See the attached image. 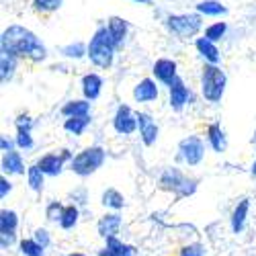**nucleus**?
<instances>
[{"instance_id": "1", "label": "nucleus", "mask_w": 256, "mask_h": 256, "mask_svg": "<svg viewBox=\"0 0 256 256\" xmlns=\"http://www.w3.org/2000/svg\"><path fill=\"white\" fill-rule=\"evenodd\" d=\"M0 52L14 58H27L31 62H44L48 58V48L33 31L23 25H10L2 31Z\"/></svg>"}, {"instance_id": "2", "label": "nucleus", "mask_w": 256, "mask_h": 256, "mask_svg": "<svg viewBox=\"0 0 256 256\" xmlns=\"http://www.w3.org/2000/svg\"><path fill=\"white\" fill-rule=\"evenodd\" d=\"M115 52H117L115 41H113L109 29H106V25L98 27L94 31V35L90 37V41H88V60L94 64L96 68L106 70V68H111Z\"/></svg>"}, {"instance_id": "3", "label": "nucleus", "mask_w": 256, "mask_h": 256, "mask_svg": "<svg viewBox=\"0 0 256 256\" xmlns=\"http://www.w3.org/2000/svg\"><path fill=\"white\" fill-rule=\"evenodd\" d=\"M228 86V76L218 64H205L201 72V94L207 102H220Z\"/></svg>"}, {"instance_id": "4", "label": "nucleus", "mask_w": 256, "mask_h": 256, "mask_svg": "<svg viewBox=\"0 0 256 256\" xmlns=\"http://www.w3.org/2000/svg\"><path fill=\"white\" fill-rule=\"evenodd\" d=\"M104 160H106V152L102 148L90 146V148H84L82 152H78L74 156V160L70 162V170L78 176H90L104 164Z\"/></svg>"}, {"instance_id": "5", "label": "nucleus", "mask_w": 256, "mask_h": 256, "mask_svg": "<svg viewBox=\"0 0 256 256\" xmlns=\"http://www.w3.org/2000/svg\"><path fill=\"white\" fill-rule=\"evenodd\" d=\"M160 186L164 190H172L176 197H190L197 190V180L184 176L178 168H166L160 174Z\"/></svg>"}, {"instance_id": "6", "label": "nucleus", "mask_w": 256, "mask_h": 256, "mask_svg": "<svg viewBox=\"0 0 256 256\" xmlns=\"http://www.w3.org/2000/svg\"><path fill=\"white\" fill-rule=\"evenodd\" d=\"M166 27L170 33H174L180 39H188V37H195L201 27H203V20L199 12H184V14H170L166 18Z\"/></svg>"}, {"instance_id": "7", "label": "nucleus", "mask_w": 256, "mask_h": 256, "mask_svg": "<svg viewBox=\"0 0 256 256\" xmlns=\"http://www.w3.org/2000/svg\"><path fill=\"white\" fill-rule=\"evenodd\" d=\"M178 156H180V160L184 164L197 166L203 160V156H205V144H203V140L197 138V136H188V138L180 140V144H178Z\"/></svg>"}, {"instance_id": "8", "label": "nucleus", "mask_w": 256, "mask_h": 256, "mask_svg": "<svg viewBox=\"0 0 256 256\" xmlns=\"http://www.w3.org/2000/svg\"><path fill=\"white\" fill-rule=\"evenodd\" d=\"M113 130L121 136H132L138 130V113L132 111V106L119 104L113 115Z\"/></svg>"}, {"instance_id": "9", "label": "nucleus", "mask_w": 256, "mask_h": 256, "mask_svg": "<svg viewBox=\"0 0 256 256\" xmlns=\"http://www.w3.org/2000/svg\"><path fill=\"white\" fill-rule=\"evenodd\" d=\"M188 100H190V90L184 84V80L178 76L168 86V102H170V106H172V111H182L188 104Z\"/></svg>"}, {"instance_id": "10", "label": "nucleus", "mask_w": 256, "mask_h": 256, "mask_svg": "<svg viewBox=\"0 0 256 256\" xmlns=\"http://www.w3.org/2000/svg\"><path fill=\"white\" fill-rule=\"evenodd\" d=\"M138 130H140V138H142L144 146H154L158 142L160 130H158V125L150 113L138 111Z\"/></svg>"}, {"instance_id": "11", "label": "nucleus", "mask_w": 256, "mask_h": 256, "mask_svg": "<svg viewBox=\"0 0 256 256\" xmlns=\"http://www.w3.org/2000/svg\"><path fill=\"white\" fill-rule=\"evenodd\" d=\"M154 76L158 82L166 84V86H170L176 78H178V72H176V62L168 60V58H160L154 62V68H152Z\"/></svg>"}, {"instance_id": "12", "label": "nucleus", "mask_w": 256, "mask_h": 256, "mask_svg": "<svg viewBox=\"0 0 256 256\" xmlns=\"http://www.w3.org/2000/svg\"><path fill=\"white\" fill-rule=\"evenodd\" d=\"M119 230H121V216H119L117 211H113V213H104V216L98 220V224H96L98 236L104 238V240L117 238Z\"/></svg>"}, {"instance_id": "13", "label": "nucleus", "mask_w": 256, "mask_h": 256, "mask_svg": "<svg viewBox=\"0 0 256 256\" xmlns=\"http://www.w3.org/2000/svg\"><path fill=\"white\" fill-rule=\"evenodd\" d=\"M158 94H160L158 84H156V80H152V78H142V80L136 84V88H134V98H136V102H152V100L158 98Z\"/></svg>"}, {"instance_id": "14", "label": "nucleus", "mask_w": 256, "mask_h": 256, "mask_svg": "<svg viewBox=\"0 0 256 256\" xmlns=\"http://www.w3.org/2000/svg\"><path fill=\"white\" fill-rule=\"evenodd\" d=\"M80 86H82L84 98H86V100H96L100 96V92H102V78L98 74H94V72L84 74Z\"/></svg>"}, {"instance_id": "15", "label": "nucleus", "mask_w": 256, "mask_h": 256, "mask_svg": "<svg viewBox=\"0 0 256 256\" xmlns=\"http://www.w3.org/2000/svg\"><path fill=\"white\" fill-rule=\"evenodd\" d=\"M64 164H66V160L62 158V154H46L37 160V166L44 170L46 176H60Z\"/></svg>"}, {"instance_id": "16", "label": "nucleus", "mask_w": 256, "mask_h": 256, "mask_svg": "<svg viewBox=\"0 0 256 256\" xmlns=\"http://www.w3.org/2000/svg\"><path fill=\"white\" fill-rule=\"evenodd\" d=\"M207 142L211 146V150L213 152H226V148H228V138H226V132H224V127L220 123H211L207 127Z\"/></svg>"}, {"instance_id": "17", "label": "nucleus", "mask_w": 256, "mask_h": 256, "mask_svg": "<svg viewBox=\"0 0 256 256\" xmlns=\"http://www.w3.org/2000/svg\"><path fill=\"white\" fill-rule=\"evenodd\" d=\"M2 172L8 174V176H16V174L25 172V162H23L20 152L12 150V152H6L2 156Z\"/></svg>"}, {"instance_id": "18", "label": "nucleus", "mask_w": 256, "mask_h": 256, "mask_svg": "<svg viewBox=\"0 0 256 256\" xmlns=\"http://www.w3.org/2000/svg\"><path fill=\"white\" fill-rule=\"evenodd\" d=\"M106 29H109L113 41H115V48H123L125 44V37H127V31H130V25H127V20L121 18V16H111L109 23H106Z\"/></svg>"}, {"instance_id": "19", "label": "nucleus", "mask_w": 256, "mask_h": 256, "mask_svg": "<svg viewBox=\"0 0 256 256\" xmlns=\"http://www.w3.org/2000/svg\"><path fill=\"white\" fill-rule=\"evenodd\" d=\"M62 115L66 119L72 117H88L90 115V100L80 98V100H68L62 106Z\"/></svg>"}, {"instance_id": "20", "label": "nucleus", "mask_w": 256, "mask_h": 256, "mask_svg": "<svg viewBox=\"0 0 256 256\" xmlns=\"http://www.w3.org/2000/svg\"><path fill=\"white\" fill-rule=\"evenodd\" d=\"M248 211H250V199H242L232 211V232L234 234H240L246 226V218H248Z\"/></svg>"}, {"instance_id": "21", "label": "nucleus", "mask_w": 256, "mask_h": 256, "mask_svg": "<svg viewBox=\"0 0 256 256\" xmlns=\"http://www.w3.org/2000/svg\"><path fill=\"white\" fill-rule=\"evenodd\" d=\"M195 48H197L199 56H201L207 64H218V62H220V50H218V46L213 44V41H209V39H205V37H199V39L195 41Z\"/></svg>"}, {"instance_id": "22", "label": "nucleus", "mask_w": 256, "mask_h": 256, "mask_svg": "<svg viewBox=\"0 0 256 256\" xmlns=\"http://www.w3.org/2000/svg\"><path fill=\"white\" fill-rule=\"evenodd\" d=\"M197 12L201 16H224L228 14V8L218 0H201L197 4Z\"/></svg>"}, {"instance_id": "23", "label": "nucleus", "mask_w": 256, "mask_h": 256, "mask_svg": "<svg viewBox=\"0 0 256 256\" xmlns=\"http://www.w3.org/2000/svg\"><path fill=\"white\" fill-rule=\"evenodd\" d=\"M18 228V216L12 209L0 211V234H16Z\"/></svg>"}, {"instance_id": "24", "label": "nucleus", "mask_w": 256, "mask_h": 256, "mask_svg": "<svg viewBox=\"0 0 256 256\" xmlns=\"http://www.w3.org/2000/svg\"><path fill=\"white\" fill-rule=\"evenodd\" d=\"M100 203L104 207L113 209V211H121L125 207V197L119 193L117 188H106L104 193H102V197H100Z\"/></svg>"}, {"instance_id": "25", "label": "nucleus", "mask_w": 256, "mask_h": 256, "mask_svg": "<svg viewBox=\"0 0 256 256\" xmlns=\"http://www.w3.org/2000/svg\"><path fill=\"white\" fill-rule=\"evenodd\" d=\"M27 182H29L31 190H35V193H41V190H44L46 174H44V170H41L37 164H33V166L27 168Z\"/></svg>"}, {"instance_id": "26", "label": "nucleus", "mask_w": 256, "mask_h": 256, "mask_svg": "<svg viewBox=\"0 0 256 256\" xmlns=\"http://www.w3.org/2000/svg\"><path fill=\"white\" fill-rule=\"evenodd\" d=\"M16 62H18V58H14V56H8V54L0 56V78H2L4 84L14 76V72H16Z\"/></svg>"}, {"instance_id": "27", "label": "nucleus", "mask_w": 256, "mask_h": 256, "mask_svg": "<svg viewBox=\"0 0 256 256\" xmlns=\"http://www.w3.org/2000/svg\"><path fill=\"white\" fill-rule=\"evenodd\" d=\"M78 220H80L78 205H74V203L66 205V209H64V213H62V220H60V228L62 230H72V228H76Z\"/></svg>"}, {"instance_id": "28", "label": "nucleus", "mask_w": 256, "mask_h": 256, "mask_svg": "<svg viewBox=\"0 0 256 256\" xmlns=\"http://www.w3.org/2000/svg\"><path fill=\"white\" fill-rule=\"evenodd\" d=\"M88 125H90V115L88 117H72V119L64 121V130L72 136H82Z\"/></svg>"}, {"instance_id": "29", "label": "nucleus", "mask_w": 256, "mask_h": 256, "mask_svg": "<svg viewBox=\"0 0 256 256\" xmlns=\"http://www.w3.org/2000/svg\"><path fill=\"white\" fill-rule=\"evenodd\" d=\"M104 248H109L115 256H136V248L132 244H125L121 242L119 238H111V240H106V246Z\"/></svg>"}, {"instance_id": "30", "label": "nucleus", "mask_w": 256, "mask_h": 256, "mask_svg": "<svg viewBox=\"0 0 256 256\" xmlns=\"http://www.w3.org/2000/svg\"><path fill=\"white\" fill-rule=\"evenodd\" d=\"M62 54L70 58V60H80L84 56H88V46L82 44V41H76V44H68L62 48Z\"/></svg>"}, {"instance_id": "31", "label": "nucleus", "mask_w": 256, "mask_h": 256, "mask_svg": "<svg viewBox=\"0 0 256 256\" xmlns=\"http://www.w3.org/2000/svg\"><path fill=\"white\" fill-rule=\"evenodd\" d=\"M18 248H20V254L23 256H44L46 254V248L39 246L33 238H23L18 242Z\"/></svg>"}, {"instance_id": "32", "label": "nucleus", "mask_w": 256, "mask_h": 256, "mask_svg": "<svg viewBox=\"0 0 256 256\" xmlns=\"http://www.w3.org/2000/svg\"><path fill=\"white\" fill-rule=\"evenodd\" d=\"M226 31H228V25L224 23V20H218V23H213V25H209V27L205 29V35H203V37L209 39V41H213V44H218V41L224 39Z\"/></svg>"}, {"instance_id": "33", "label": "nucleus", "mask_w": 256, "mask_h": 256, "mask_svg": "<svg viewBox=\"0 0 256 256\" xmlns=\"http://www.w3.org/2000/svg\"><path fill=\"white\" fill-rule=\"evenodd\" d=\"M64 4V0H33V6L39 12H54Z\"/></svg>"}, {"instance_id": "34", "label": "nucleus", "mask_w": 256, "mask_h": 256, "mask_svg": "<svg viewBox=\"0 0 256 256\" xmlns=\"http://www.w3.org/2000/svg\"><path fill=\"white\" fill-rule=\"evenodd\" d=\"M64 209H66V207H64L60 201H52V203L46 207V218H48L50 222H58V224H60Z\"/></svg>"}, {"instance_id": "35", "label": "nucleus", "mask_w": 256, "mask_h": 256, "mask_svg": "<svg viewBox=\"0 0 256 256\" xmlns=\"http://www.w3.org/2000/svg\"><path fill=\"white\" fill-rule=\"evenodd\" d=\"M178 256H207V252H205V246H203V244L193 242V244L182 246Z\"/></svg>"}, {"instance_id": "36", "label": "nucleus", "mask_w": 256, "mask_h": 256, "mask_svg": "<svg viewBox=\"0 0 256 256\" xmlns=\"http://www.w3.org/2000/svg\"><path fill=\"white\" fill-rule=\"evenodd\" d=\"M14 142H16V148H20V150H31V148H33V136H31V132H16Z\"/></svg>"}, {"instance_id": "37", "label": "nucleus", "mask_w": 256, "mask_h": 256, "mask_svg": "<svg viewBox=\"0 0 256 256\" xmlns=\"http://www.w3.org/2000/svg\"><path fill=\"white\" fill-rule=\"evenodd\" d=\"M33 240H35L39 246H44V248H48V246L52 244V236H50V232H48L46 228H37V230L33 232Z\"/></svg>"}, {"instance_id": "38", "label": "nucleus", "mask_w": 256, "mask_h": 256, "mask_svg": "<svg viewBox=\"0 0 256 256\" xmlns=\"http://www.w3.org/2000/svg\"><path fill=\"white\" fill-rule=\"evenodd\" d=\"M14 127H16V132H31L33 130V119L29 115H18L16 121H14Z\"/></svg>"}, {"instance_id": "39", "label": "nucleus", "mask_w": 256, "mask_h": 256, "mask_svg": "<svg viewBox=\"0 0 256 256\" xmlns=\"http://www.w3.org/2000/svg\"><path fill=\"white\" fill-rule=\"evenodd\" d=\"M16 242V234H0V248L6 250Z\"/></svg>"}, {"instance_id": "40", "label": "nucleus", "mask_w": 256, "mask_h": 256, "mask_svg": "<svg viewBox=\"0 0 256 256\" xmlns=\"http://www.w3.org/2000/svg\"><path fill=\"white\" fill-rule=\"evenodd\" d=\"M10 190H12V182L6 178V176H0V197H6L8 193H10Z\"/></svg>"}, {"instance_id": "41", "label": "nucleus", "mask_w": 256, "mask_h": 256, "mask_svg": "<svg viewBox=\"0 0 256 256\" xmlns=\"http://www.w3.org/2000/svg\"><path fill=\"white\" fill-rule=\"evenodd\" d=\"M72 199H74V205H84L88 201V195H86V190L80 188V190H74L72 193Z\"/></svg>"}, {"instance_id": "42", "label": "nucleus", "mask_w": 256, "mask_h": 256, "mask_svg": "<svg viewBox=\"0 0 256 256\" xmlns=\"http://www.w3.org/2000/svg\"><path fill=\"white\" fill-rule=\"evenodd\" d=\"M14 146H16V142H10L6 136L0 138V148H2V152H4V154H6V152H12V150H14Z\"/></svg>"}, {"instance_id": "43", "label": "nucleus", "mask_w": 256, "mask_h": 256, "mask_svg": "<svg viewBox=\"0 0 256 256\" xmlns=\"http://www.w3.org/2000/svg\"><path fill=\"white\" fill-rule=\"evenodd\" d=\"M96 256H115V254H113L109 248H102V250H98V254H96Z\"/></svg>"}, {"instance_id": "44", "label": "nucleus", "mask_w": 256, "mask_h": 256, "mask_svg": "<svg viewBox=\"0 0 256 256\" xmlns=\"http://www.w3.org/2000/svg\"><path fill=\"white\" fill-rule=\"evenodd\" d=\"M250 174L256 178V158H254V162H252V168H250Z\"/></svg>"}, {"instance_id": "45", "label": "nucleus", "mask_w": 256, "mask_h": 256, "mask_svg": "<svg viewBox=\"0 0 256 256\" xmlns=\"http://www.w3.org/2000/svg\"><path fill=\"white\" fill-rule=\"evenodd\" d=\"M134 2H142V4H150V0H134Z\"/></svg>"}, {"instance_id": "46", "label": "nucleus", "mask_w": 256, "mask_h": 256, "mask_svg": "<svg viewBox=\"0 0 256 256\" xmlns=\"http://www.w3.org/2000/svg\"><path fill=\"white\" fill-rule=\"evenodd\" d=\"M68 256H86V254H82V252H72V254H68Z\"/></svg>"}]
</instances>
